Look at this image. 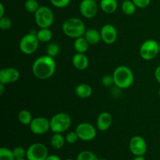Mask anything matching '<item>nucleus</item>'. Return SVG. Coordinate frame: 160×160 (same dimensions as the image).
<instances>
[{
    "instance_id": "1",
    "label": "nucleus",
    "mask_w": 160,
    "mask_h": 160,
    "mask_svg": "<svg viewBox=\"0 0 160 160\" xmlns=\"http://www.w3.org/2000/svg\"><path fill=\"white\" fill-rule=\"evenodd\" d=\"M31 69L34 76L38 79L47 80L56 72V62L51 56H42L34 60Z\"/></svg>"
},
{
    "instance_id": "2",
    "label": "nucleus",
    "mask_w": 160,
    "mask_h": 160,
    "mask_svg": "<svg viewBox=\"0 0 160 160\" xmlns=\"http://www.w3.org/2000/svg\"><path fill=\"white\" fill-rule=\"evenodd\" d=\"M114 85L120 89H127L131 87L134 81L133 71L127 66H119L112 73Z\"/></svg>"
},
{
    "instance_id": "3",
    "label": "nucleus",
    "mask_w": 160,
    "mask_h": 160,
    "mask_svg": "<svg viewBox=\"0 0 160 160\" xmlns=\"http://www.w3.org/2000/svg\"><path fill=\"white\" fill-rule=\"evenodd\" d=\"M63 34L70 38L76 39L84 36L86 31L85 24L81 19L71 17L67 19L62 25Z\"/></svg>"
},
{
    "instance_id": "4",
    "label": "nucleus",
    "mask_w": 160,
    "mask_h": 160,
    "mask_svg": "<svg viewBox=\"0 0 160 160\" xmlns=\"http://www.w3.org/2000/svg\"><path fill=\"white\" fill-rule=\"evenodd\" d=\"M71 117L66 112H58L50 119V129L53 133L65 132L70 128Z\"/></svg>"
},
{
    "instance_id": "5",
    "label": "nucleus",
    "mask_w": 160,
    "mask_h": 160,
    "mask_svg": "<svg viewBox=\"0 0 160 160\" xmlns=\"http://www.w3.org/2000/svg\"><path fill=\"white\" fill-rule=\"evenodd\" d=\"M36 34L37 31L33 30L21 38L19 43V48L22 53L25 55H31L37 51L40 42Z\"/></svg>"
},
{
    "instance_id": "6",
    "label": "nucleus",
    "mask_w": 160,
    "mask_h": 160,
    "mask_svg": "<svg viewBox=\"0 0 160 160\" xmlns=\"http://www.w3.org/2000/svg\"><path fill=\"white\" fill-rule=\"evenodd\" d=\"M34 20L39 28H49L54 23V13L49 7L42 6L34 13Z\"/></svg>"
},
{
    "instance_id": "7",
    "label": "nucleus",
    "mask_w": 160,
    "mask_h": 160,
    "mask_svg": "<svg viewBox=\"0 0 160 160\" xmlns=\"http://www.w3.org/2000/svg\"><path fill=\"white\" fill-rule=\"evenodd\" d=\"M159 52V44L153 39L145 41L139 49L141 57L147 61L154 59L158 56Z\"/></svg>"
},
{
    "instance_id": "8",
    "label": "nucleus",
    "mask_w": 160,
    "mask_h": 160,
    "mask_svg": "<svg viewBox=\"0 0 160 160\" xmlns=\"http://www.w3.org/2000/svg\"><path fill=\"white\" fill-rule=\"evenodd\" d=\"M48 156V148L42 143H34L27 149L28 160H45Z\"/></svg>"
},
{
    "instance_id": "9",
    "label": "nucleus",
    "mask_w": 160,
    "mask_h": 160,
    "mask_svg": "<svg viewBox=\"0 0 160 160\" xmlns=\"http://www.w3.org/2000/svg\"><path fill=\"white\" fill-rule=\"evenodd\" d=\"M80 140L84 142H91L96 137L97 131L95 127L90 123L84 122L77 126L75 129Z\"/></svg>"
},
{
    "instance_id": "10",
    "label": "nucleus",
    "mask_w": 160,
    "mask_h": 160,
    "mask_svg": "<svg viewBox=\"0 0 160 160\" xmlns=\"http://www.w3.org/2000/svg\"><path fill=\"white\" fill-rule=\"evenodd\" d=\"M30 130L34 134L42 135L48 132L50 129V120L46 117H38L33 118L29 125Z\"/></svg>"
},
{
    "instance_id": "11",
    "label": "nucleus",
    "mask_w": 160,
    "mask_h": 160,
    "mask_svg": "<svg viewBox=\"0 0 160 160\" xmlns=\"http://www.w3.org/2000/svg\"><path fill=\"white\" fill-rule=\"evenodd\" d=\"M129 149L134 156H145L147 152V143L144 138L139 135L131 138L129 142Z\"/></svg>"
},
{
    "instance_id": "12",
    "label": "nucleus",
    "mask_w": 160,
    "mask_h": 160,
    "mask_svg": "<svg viewBox=\"0 0 160 160\" xmlns=\"http://www.w3.org/2000/svg\"><path fill=\"white\" fill-rule=\"evenodd\" d=\"M98 6L95 0H82L79 5L81 15L87 19H92L96 16Z\"/></svg>"
},
{
    "instance_id": "13",
    "label": "nucleus",
    "mask_w": 160,
    "mask_h": 160,
    "mask_svg": "<svg viewBox=\"0 0 160 160\" xmlns=\"http://www.w3.org/2000/svg\"><path fill=\"white\" fill-rule=\"evenodd\" d=\"M100 34H101L102 41L106 45H112L115 43L118 37L117 28L110 23L103 25L100 30Z\"/></svg>"
},
{
    "instance_id": "14",
    "label": "nucleus",
    "mask_w": 160,
    "mask_h": 160,
    "mask_svg": "<svg viewBox=\"0 0 160 160\" xmlns=\"http://www.w3.org/2000/svg\"><path fill=\"white\" fill-rule=\"evenodd\" d=\"M20 76V71L13 67L2 69L0 70V83L3 84L14 83L18 81Z\"/></svg>"
},
{
    "instance_id": "15",
    "label": "nucleus",
    "mask_w": 160,
    "mask_h": 160,
    "mask_svg": "<svg viewBox=\"0 0 160 160\" xmlns=\"http://www.w3.org/2000/svg\"><path fill=\"white\" fill-rule=\"evenodd\" d=\"M112 123V117L109 112H102L98 115L96 120L97 128L100 131H106Z\"/></svg>"
},
{
    "instance_id": "16",
    "label": "nucleus",
    "mask_w": 160,
    "mask_h": 160,
    "mask_svg": "<svg viewBox=\"0 0 160 160\" xmlns=\"http://www.w3.org/2000/svg\"><path fill=\"white\" fill-rule=\"evenodd\" d=\"M73 67L79 70H84L89 65V59L85 53L76 52L72 58Z\"/></svg>"
},
{
    "instance_id": "17",
    "label": "nucleus",
    "mask_w": 160,
    "mask_h": 160,
    "mask_svg": "<svg viewBox=\"0 0 160 160\" xmlns=\"http://www.w3.org/2000/svg\"><path fill=\"white\" fill-rule=\"evenodd\" d=\"M84 37L85 38L88 42L92 45H97V44L99 43L100 41H102L100 31L95 29V28H89V29L86 30Z\"/></svg>"
},
{
    "instance_id": "18",
    "label": "nucleus",
    "mask_w": 160,
    "mask_h": 160,
    "mask_svg": "<svg viewBox=\"0 0 160 160\" xmlns=\"http://www.w3.org/2000/svg\"><path fill=\"white\" fill-rule=\"evenodd\" d=\"M100 8L105 13H114L118 8V2L117 0H101Z\"/></svg>"
},
{
    "instance_id": "19",
    "label": "nucleus",
    "mask_w": 160,
    "mask_h": 160,
    "mask_svg": "<svg viewBox=\"0 0 160 160\" xmlns=\"http://www.w3.org/2000/svg\"><path fill=\"white\" fill-rule=\"evenodd\" d=\"M75 94L81 98H88L92 95V88L88 84L82 83L75 88Z\"/></svg>"
},
{
    "instance_id": "20",
    "label": "nucleus",
    "mask_w": 160,
    "mask_h": 160,
    "mask_svg": "<svg viewBox=\"0 0 160 160\" xmlns=\"http://www.w3.org/2000/svg\"><path fill=\"white\" fill-rule=\"evenodd\" d=\"M90 44L88 42L84 36L78 38L74 40L73 42V48L78 53H85L88 50Z\"/></svg>"
},
{
    "instance_id": "21",
    "label": "nucleus",
    "mask_w": 160,
    "mask_h": 160,
    "mask_svg": "<svg viewBox=\"0 0 160 160\" xmlns=\"http://www.w3.org/2000/svg\"><path fill=\"white\" fill-rule=\"evenodd\" d=\"M66 139L60 133H54L50 139V143L54 149H60L64 146Z\"/></svg>"
},
{
    "instance_id": "22",
    "label": "nucleus",
    "mask_w": 160,
    "mask_h": 160,
    "mask_svg": "<svg viewBox=\"0 0 160 160\" xmlns=\"http://www.w3.org/2000/svg\"><path fill=\"white\" fill-rule=\"evenodd\" d=\"M36 35L40 42H48L52 38V32L49 28H40Z\"/></svg>"
},
{
    "instance_id": "23",
    "label": "nucleus",
    "mask_w": 160,
    "mask_h": 160,
    "mask_svg": "<svg viewBox=\"0 0 160 160\" xmlns=\"http://www.w3.org/2000/svg\"><path fill=\"white\" fill-rule=\"evenodd\" d=\"M137 6H135L132 0H125L121 4V10L125 15L131 16L136 12Z\"/></svg>"
},
{
    "instance_id": "24",
    "label": "nucleus",
    "mask_w": 160,
    "mask_h": 160,
    "mask_svg": "<svg viewBox=\"0 0 160 160\" xmlns=\"http://www.w3.org/2000/svg\"><path fill=\"white\" fill-rule=\"evenodd\" d=\"M18 120L21 124L29 126L32 121L33 117L30 111L28 109H22L18 113Z\"/></svg>"
},
{
    "instance_id": "25",
    "label": "nucleus",
    "mask_w": 160,
    "mask_h": 160,
    "mask_svg": "<svg viewBox=\"0 0 160 160\" xmlns=\"http://www.w3.org/2000/svg\"><path fill=\"white\" fill-rule=\"evenodd\" d=\"M40 7L37 0H26L24 2V8L29 13H35Z\"/></svg>"
},
{
    "instance_id": "26",
    "label": "nucleus",
    "mask_w": 160,
    "mask_h": 160,
    "mask_svg": "<svg viewBox=\"0 0 160 160\" xmlns=\"http://www.w3.org/2000/svg\"><path fill=\"white\" fill-rule=\"evenodd\" d=\"M60 52V47L56 43H49L47 45L46 48V55L51 57L55 58L59 54Z\"/></svg>"
},
{
    "instance_id": "27",
    "label": "nucleus",
    "mask_w": 160,
    "mask_h": 160,
    "mask_svg": "<svg viewBox=\"0 0 160 160\" xmlns=\"http://www.w3.org/2000/svg\"><path fill=\"white\" fill-rule=\"evenodd\" d=\"M76 160H98V159L94 152L84 150L78 155Z\"/></svg>"
},
{
    "instance_id": "28",
    "label": "nucleus",
    "mask_w": 160,
    "mask_h": 160,
    "mask_svg": "<svg viewBox=\"0 0 160 160\" xmlns=\"http://www.w3.org/2000/svg\"><path fill=\"white\" fill-rule=\"evenodd\" d=\"M0 160H16L12 150L8 148H0Z\"/></svg>"
},
{
    "instance_id": "29",
    "label": "nucleus",
    "mask_w": 160,
    "mask_h": 160,
    "mask_svg": "<svg viewBox=\"0 0 160 160\" xmlns=\"http://www.w3.org/2000/svg\"><path fill=\"white\" fill-rule=\"evenodd\" d=\"M14 156L17 159H24L27 156V150L22 146H17L12 150Z\"/></svg>"
},
{
    "instance_id": "30",
    "label": "nucleus",
    "mask_w": 160,
    "mask_h": 160,
    "mask_svg": "<svg viewBox=\"0 0 160 160\" xmlns=\"http://www.w3.org/2000/svg\"><path fill=\"white\" fill-rule=\"evenodd\" d=\"M12 27V20L7 17L0 18V28L2 31H7Z\"/></svg>"
},
{
    "instance_id": "31",
    "label": "nucleus",
    "mask_w": 160,
    "mask_h": 160,
    "mask_svg": "<svg viewBox=\"0 0 160 160\" xmlns=\"http://www.w3.org/2000/svg\"><path fill=\"white\" fill-rule=\"evenodd\" d=\"M71 0H50V2L53 6L59 9L65 8L70 5Z\"/></svg>"
},
{
    "instance_id": "32",
    "label": "nucleus",
    "mask_w": 160,
    "mask_h": 160,
    "mask_svg": "<svg viewBox=\"0 0 160 160\" xmlns=\"http://www.w3.org/2000/svg\"><path fill=\"white\" fill-rule=\"evenodd\" d=\"M66 142L69 144H74L78 141L79 138H78V134H77L76 131H70V132L67 133V135L65 137Z\"/></svg>"
},
{
    "instance_id": "33",
    "label": "nucleus",
    "mask_w": 160,
    "mask_h": 160,
    "mask_svg": "<svg viewBox=\"0 0 160 160\" xmlns=\"http://www.w3.org/2000/svg\"><path fill=\"white\" fill-rule=\"evenodd\" d=\"M102 84L105 87H111L112 84H114V80L112 75H105L102 78Z\"/></svg>"
},
{
    "instance_id": "34",
    "label": "nucleus",
    "mask_w": 160,
    "mask_h": 160,
    "mask_svg": "<svg viewBox=\"0 0 160 160\" xmlns=\"http://www.w3.org/2000/svg\"><path fill=\"white\" fill-rule=\"evenodd\" d=\"M132 1L137 8L139 9H145L148 7L151 3V0H132Z\"/></svg>"
},
{
    "instance_id": "35",
    "label": "nucleus",
    "mask_w": 160,
    "mask_h": 160,
    "mask_svg": "<svg viewBox=\"0 0 160 160\" xmlns=\"http://www.w3.org/2000/svg\"><path fill=\"white\" fill-rule=\"evenodd\" d=\"M154 75H155V78H156V81H157L159 84H160V65L158 66V67L156 68V70H155Z\"/></svg>"
},
{
    "instance_id": "36",
    "label": "nucleus",
    "mask_w": 160,
    "mask_h": 160,
    "mask_svg": "<svg viewBox=\"0 0 160 160\" xmlns=\"http://www.w3.org/2000/svg\"><path fill=\"white\" fill-rule=\"evenodd\" d=\"M45 160H61V159L56 155H48Z\"/></svg>"
},
{
    "instance_id": "37",
    "label": "nucleus",
    "mask_w": 160,
    "mask_h": 160,
    "mask_svg": "<svg viewBox=\"0 0 160 160\" xmlns=\"http://www.w3.org/2000/svg\"><path fill=\"white\" fill-rule=\"evenodd\" d=\"M5 14V8L2 3H0V18L4 17Z\"/></svg>"
},
{
    "instance_id": "38",
    "label": "nucleus",
    "mask_w": 160,
    "mask_h": 160,
    "mask_svg": "<svg viewBox=\"0 0 160 160\" xmlns=\"http://www.w3.org/2000/svg\"><path fill=\"white\" fill-rule=\"evenodd\" d=\"M5 85L6 84H3L0 83V95H2L3 93H4V91H5Z\"/></svg>"
},
{
    "instance_id": "39",
    "label": "nucleus",
    "mask_w": 160,
    "mask_h": 160,
    "mask_svg": "<svg viewBox=\"0 0 160 160\" xmlns=\"http://www.w3.org/2000/svg\"><path fill=\"white\" fill-rule=\"evenodd\" d=\"M132 160H145V159L144 157V156H135Z\"/></svg>"
},
{
    "instance_id": "40",
    "label": "nucleus",
    "mask_w": 160,
    "mask_h": 160,
    "mask_svg": "<svg viewBox=\"0 0 160 160\" xmlns=\"http://www.w3.org/2000/svg\"><path fill=\"white\" fill-rule=\"evenodd\" d=\"M16 160H26V159H25V158H24V159H17Z\"/></svg>"
},
{
    "instance_id": "41",
    "label": "nucleus",
    "mask_w": 160,
    "mask_h": 160,
    "mask_svg": "<svg viewBox=\"0 0 160 160\" xmlns=\"http://www.w3.org/2000/svg\"><path fill=\"white\" fill-rule=\"evenodd\" d=\"M64 160H74V159H64Z\"/></svg>"
},
{
    "instance_id": "42",
    "label": "nucleus",
    "mask_w": 160,
    "mask_h": 160,
    "mask_svg": "<svg viewBox=\"0 0 160 160\" xmlns=\"http://www.w3.org/2000/svg\"><path fill=\"white\" fill-rule=\"evenodd\" d=\"M98 160H107V159H98Z\"/></svg>"
},
{
    "instance_id": "43",
    "label": "nucleus",
    "mask_w": 160,
    "mask_h": 160,
    "mask_svg": "<svg viewBox=\"0 0 160 160\" xmlns=\"http://www.w3.org/2000/svg\"><path fill=\"white\" fill-rule=\"evenodd\" d=\"M159 98H160V88H159Z\"/></svg>"
},
{
    "instance_id": "44",
    "label": "nucleus",
    "mask_w": 160,
    "mask_h": 160,
    "mask_svg": "<svg viewBox=\"0 0 160 160\" xmlns=\"http://www.w3.org/2000/svg\"><path fill=\"white\" fill-rule=\"evenodd\" d=\"M159 50H160V44H159Z\"/></svg>"
},
{
    "instance_id": "45",
    "label": "nucleus",
    "mask_w": 160,
    "mask_h": 160,
    "mask_svg": "<svg viewBox=\"0 0 160 160\" xmlns=\"http://www.w3.org/2000/svg\"><path fill=\"white\" fill-rule=\"evenodd\" d=\"M122 1H125V0H122Z\"/></svg>"
}]
</instances>
